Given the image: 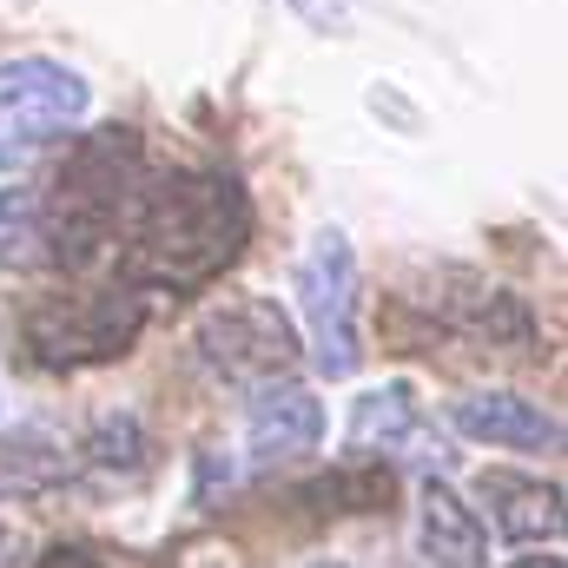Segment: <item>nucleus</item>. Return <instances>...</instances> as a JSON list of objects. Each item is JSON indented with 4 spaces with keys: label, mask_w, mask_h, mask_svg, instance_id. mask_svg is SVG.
<instances>
[{
    "label": "nucleus",
    "mask_w": 568,
    "mask_h": 568,
    "mask_svg": "<svg viewBox=\"0 0 568 568\" xmlns=\"http://www.w3.org/2000/svg\"><path fill=\"white\" fill-rule=\"evenodd\" d=\"M516 568H562V556L549 549V556H529V562H516Z\"/></svg>",
    "instance_id": "412c9836"
},
{
    "label": "nucleus",
    "mask_w": 568,
    "mask_h": 568,
    "mask_svg": "<svg viewBox=\"0 0 568 568\" xmlns=\"http://www.w3.org/2000/svg\"><path fill=\"white\" fill-rule=\"evenodd\" d=\"M252 192L219 165H172L145 172V185L126 205V225L113 239L120 278L145 297H192L219 284L252 245Z\"/></svg>",
    "instance_id": "f257e3e1"
},
{
    "label": "nucleus",
    "mask_w": 568,
    "mask_h": 568,
    "mask_svg": "<svg viewBox=\"0 0 568 568\" xmlns=\"http://www.w3.org/2000/svg\"><path fill=\"white\" fill-rule=\"evenodd\" d=\"M417 542L436 568H489V529L483 516L443 483L424 476V496H417Z\"/></svg>",
    "instance_id": "ddd939ff"
},
{
    "label": "nucleus",
    "mask_w": 568,
    "mask_h": 568,
    "mask_svg": "<svg viewBox=\"0 0 568 568\" xmlns=\"http://www.w3.org/2000/svg\"><path fill=\"white\" fill-rule=\"evenodd\" d=\"M377 337H384V351H397V357H424V351L443 344V331L417 311V297H384V304H377Z\"/></svg>",
    "instance_id": "f3484780"
},
{
    "label": "nucleus",
    "mask_w": 568,
    "mask_h": 568,
    "mask_svg": "<svg viewBox=\"0 0 568 568\" xmlns=\"http://www.w3.org/2000/svg\"><path fill=\"white\" fill-rule=\"evenodd\" d=\"M429 324L443 337H469V344H489V351H529L536 344V317L516 291L476 278V272H436L429 297H417Z\"/></svg>",
    "instance_id": "6e6552de"
},
{
    "label": "nucleus",
    "mask_w": 568,
    "mask_h": 568,
    "mask_svg": "<svg viewBox=\"0 0 568 568\" xmlns=\"http://www.w3.org/2000/svg\"><path fill=\"white\" fill-rule=\"evenodd\" d=\"M53 252H47V205L33 185H7L0 192V278H20V272H47Z\"/></svg>",
    "instance_id": "2eb2a0df"
},
{
    "label": "nucleus",
    "mask_w": 568,
    "mask_h": 568,
    "mask_svg": "<svg viewBox=\"0 0 568 568\" xmlns=\"http://www.w3.org/2000/svg\"><path fill=\"white\" fill-rule=\"evenodd\" d=\"M476 496H483L503 542H516V549H536V542L556 549L562 542V483H542L523 469H483Z\"/></svg>",
    "instance_id": "9b49d317"
},
{
    "label": "nucleus",
    "mask_w": 568,
    "mask_h": 568,
    "mask_svg": "<svg viewBox=\"0 0 568 568\" xmlns=\"http://www.w3.org/2000/svg\"><path fill=\"white\" fill-rule=\"evenodd\" d=\"M291 509H311V523H324V516H390L397 509V469L377 463V456H351L331 476L297 483Z\"/></svg>",
    "instance_id": "f8f14e48"
},
{
    "label": "nucleus",
    "mask_w": 568,
    "mask_h": 568,
    "mask_svg": "<svg viewBox=\"0 0 568 568\" xmlns=\"http://www.w3.org/2000/svg\"><path fill=\"white\" fill-rule=\"evenodd\" d=\"M291 291H297V317H304L317 377H331V384L357 377V364H364V344H357V252L337 225H324L304 245Z\"/></svg>",
    "instance_id": "39448f33"
},
{
    "label": "nucleus",
    "mask_w": 568,
    "mask_h": 568,
    "mask_svg": "<svg viewBox=\"0 0 568 568\" xmlns=\"http://www.w3.org/2000/svg\"><path fill=\"white\" fill-rule=\"evenodd\" d=\"M93 113V87L47 53L0 60V172L33 165L53 140H73Z\"/></svg>",
    "instance_id": "20e7f679"
},
{
    "label": "nucleus",
    "mask_w": 568,
    "mask_h": 568,
    "mask_svg": "<svg viewBox=\"0 0 568 568\" xmlns=\"http://www.w3.org/2000/svg\"><path fill=\"white\" fill-rule=\"evenodd\" d=\"M344 449H351V456H377V463H417V469H429V476L456 469L449 436H436V424L424 417V404H417V390H410V384L364 390V397L351 404Z\"/></svg>",
    "instance_id": "0eeeda50"
},
{
    "label": "nucleus",
    "mask_w": 568,
    "mask_h": 568,
    "mask_svg": "<svg viewBox=\"0 0 568 568\" xmlns=\"http://www.w3.org/2000/svg\"><path fill=\"white\" fill-rule=\"evenodd\" d=\"M284 7H291L311 33H331V40L351 33V0H284Z\"/></svg>",
    "instance_id": "a211bd4d"
},
{
    "label": "nucleus",
    "mask_w": 568,
    "mask_h": 568,
    "mask_svg": "<svg viewBox=\"0 0 568 568\" xmlns=\"http://www.w3.org/2000/svg\"><path fill=\"white\" fill-rule=\"evenodd\" d=\"M73 476V456L47 436V429H13L0 436V496H47Z\"/></svg>",
    "instance_id": "4468645a"
},
{
    "label": "nucleus",
    "mask_w": 568,
    "mask_h": 568,
    "mask_svg": "<svg viewBox=\"0 0 568 568\" xmlns=\"http://www.w3.org/2000/svg\"><path fill=\"white\" fill-rule=\"evenodd\" d=\"M449 429H463V436H476L489 449H523V456L562 449V417L542 410L523 390H469V397H456L449 404Z\"/></svg>",
    "instance_id": "9d476101"
},
{
    "label": "nucleus",
    "mask_w": 568,
    "mask_h": 568,
    "mask_svg": "<svg viewBox=\"0 0 568 568\" xmlns=\"http://www.w3.org/2000/svg\"><path fill=\"white\" fill-rule=\"evenodd\" d=\"M145 456H152V443H145V424L133 410H106L87 436V463L106 469V476H140Z\"/></svg>",
    "instance_id": "dca6fc26"
},
{
    "label": "nucleus",
    "mask_w": 568,
    "mask_h": 568,
    "mask_svg": "<svg viewBox=\"0 0 568 568\" xmlns=\"http://www.w3.org/2000/svg\"><path fill=\"white\" fill-rule=\"evenodd\" d=\"M192 351H199V364H205L219 384H232V390L252 397L258 384H278V377L297 371L304 337H297L291 311L272 304V297H225L219 311L199 317Z\"/></svg>",
    "instance_id": "423d86ee"
},
{
    "label": "nucleus",
    "mask_w": 568,
    "mask_h": 568,
    "mask_svg": "<svg viewBox=\"0 0 568 568\" xmlns=\"http://www.w3.org/2000/svg\"><path fill=\"white\" fill-rule=\"evenodd\" d=\"M27 568H106V562H100L87 542H53V549H40Z\"/></svg>",
    "instance_id": "6ab92c4d"
},
{
    "label": "nucleus",
    "mask_w": 568,
    "mask_h": 568,
    "mask_svg": "<svg viewBox=\"0 0 568 568\" xmlns=\"http://www.w3.org/2000/svg\"><path fill=\"white\" fill-rule=\"evenodd\" d=\"M13 562H20V536L0 523V568H13Z\"/></svg>",
    "instance_id": "aec40b11"
},
{
    "label": "nucleus",
    "mask_w": 568,
    "mask_h": 568,
    "mask_svg": "<svg viewBox=\"0 0 568 568\" xmlns=\"http://www.w3.org/2000/svg\"><path fill=\"white\" fill-rule=\"evenodd\" d=\"M311 568H351V562H311Z\"/></svg>",
    "instance_id": "4be33fe9"
},
{
    "label": "nucleus",
    "mask_w": 568,
    "mask_h": 568,
    "mask_svg": "<svg viewBox=\"0 0 568 568\" xmlns=\"http://www.w3.org/2000/svg\"><path fill=\"white\" fill-rule=\"evenodd\" d=\"M324 443V404L311 384L278 377V384H258L252 404H245V463L252 469H284L297 456H317Z\"/></svg>",
    "instance_id": "1a4fd4ad"
},
{
    "label": "nucleus",
    "mask_w": 568,
    "mask_h": 568,
    "mask_svg": "<svg viewBox=\"0 0 568 568\" xmlns=\"http://www.w3.org/2000/svg\"><path fill=\"white\" fill-rule=\"evenodd\" d=\"M145 324H152V297L140 284L120 278V284H100V291H53V297L27 304L20 344L47 371H93V364L133 357Z\"/></svg>",
    "instance_id": "7ed1b4c3"
},
{
    "label": "nucleus",
    "mask_w": 568,
    "mask_h": 568,
    "mask_svg": "<svg viewBox=\"0 0 568 568\" xmlns=\"http://www.w3.org/2000/svg\"><path fill=\"white\" fill-rule=\"evenodd\" d=\"M140 185H145V140L133 126H100V133H80L67 145L53 185L40 192L53 265L60 272H93L113 252Z\"/></svg>",
    "instance_id": "f03ea898"
}]
</instances>
